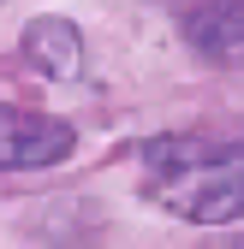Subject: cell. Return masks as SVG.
<instances>
[{"label":"cell","instance_id":"obj_3","mask_svg":"<svg viewBox=\"0 0 244 249\" xmlns=\"http://www.w3.org/2000/svg\"><path fill=\"white\" fill-rule=\"evenodd\" d=\"M24 59L54 83H72L83 71V36L72 18H30L24 24Z\"/></svg>","mask_w":244,"mask_h":249},{"label":"cell","instance_id":"obj_1","mask_svg":"<svg viewBox=\"0 0 244 249\" xmlns=\"http://www.w3.org/2000/svg\"><path fill=\"white\" fill-rule=\"evenodd\" d=\"M149 196L191 226L244 220V142L208 137H155L143 148Z\"/></svg>","mask_w":244,"mask_h":249},{"label":"cell","instance_id":"obj_4","mask_svg":"<svg viewBox=\"0 0 244 249\" xmlns=\"http://www.w3.org/2000/svg\"><path fill=\"white\" fill-rule=\"evenodd\" d=\"M185 36H191L197 53L238 66L244 59V0H203V6H191L185 12Z\"/></svg>","mask_w":244,"mask_h":249},{"label":"cell","instance_id":"obj_2","mask_svg":"<svg viewBox=\"0 0 244 249\" xmlns=\"http://www.w3.org/2000/svg\"><path fill=\"white\" fill-rule=\"evenodd\" d=\"M78 148V131L54 113H24L0 101V166L6 172H36V166H60Z\"/></svg>","mask_w":244,"mask_h":249}]
</instances>
